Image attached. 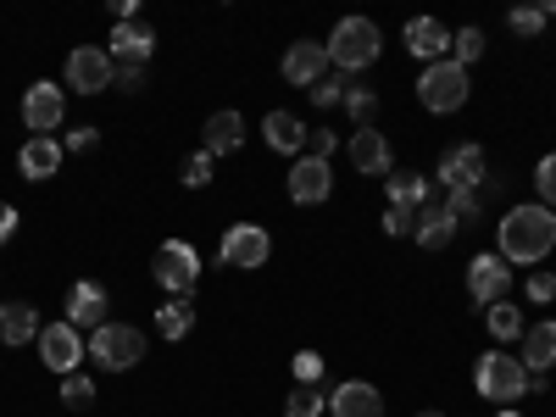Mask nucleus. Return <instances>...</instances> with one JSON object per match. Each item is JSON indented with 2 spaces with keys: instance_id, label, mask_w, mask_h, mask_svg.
Here are the masks:
<instances>
[{
  "instance_id": "obj_1",
  "label": "nucleus",
  "mask_w": 556,
  "mask_h": 417,
  "mask_svg": "<svg viewBox=\"0 0 556 417\" xmlns=\"http://www.w3.org/2000/svg\"><path fill=\"white\" fill-rule=\"evenodd\" d=\"M556 251V212L551 206H540V201H523V206H513L501 223H495V256L506 262V267H534V262H545Z\"/></svg>"
},
{
  "instance_id": "obj_2",
  "label": "nucleus",
  "mask_w": 556,
  "mask_h": 417,
  "mask_svg": "<svg viewBox=\"0 0 556 417\" xmlns=\"http://www.w3.org/2000/svg\"><path fill=\"white\" fill-rule=\"evenodd\" d=\"M379 51H384V34L367 17H340L329 34V67H340V73H367L379 62Z\"/></svg>"
},
{
  "instance_id": "obj_3",
  "label": "nucleus",
  "mask_w": 556,
  "mask_h": 417,
  "mask_svg": "<svg viewBox=\"0 0 556 417\" xmlns=\"http://www.w3.org/2000/svg\"><path fill=\"white\" fill-rule=\"evenodd\" d=\"M84 356L96 362L101 374H128V367H139V356H146V334H139L134 323H101V329L84 340Z\"/></svg>"
},
{
  "instance_id": "obj_4",
  "label": "nucleus",
  "mask_w": 556,
  "mask_h": 417,
  "mask_svg": "<svg viewBox=\"0 0 556 417\" xmlns=\"http://www.w3.org/2000/svg\"><path fill=\"white\" fill-rule=\"evenodd\" d=\"M473 390H479L484 401H495V406L523 401V395H529V367L495 345L490 356H479V362H473Z\"/></svg>"
},
{
  "instance_id": "obj_5",
  "label": "nucleus",
  "mask_w": 556,
  "mask_h": 417,
  "mask_svg": "<svg viewBox=\"0 0 556 417\" xmlns=\"http://www.w3.org/2000/svg\"><path fill=\"white\" fill-rule=\"evenodd\" d=\"M468 96H473L468 67H456L451 56H445V62H429V67H424V78H417V101H424L434 117L462 112V106H468Z\"/></svg>"
},
{
  "instance_id": "obj_6",
  "label": "nucleus",
  "mask_w": 556,
  "mask_h": 417,
  "mask_svg": "<svg viewBox=\"0 0 556 417\" xmlns=\"http://www.w3.org/2000/svg\"><path fill=\"white\" fill-rule=\"evenodd\" d=\"M151 273H156V285H162V290H173V295H195V285H201V251H195L190 240H162Z\"/></svg>"
},
{
  "instance_id": "obj_7",
  "label": "nucleus",
  "mask_w": 556,
  "mask_h": 417,
  "mask_svg": "<svg viewBox=\"0 0 556 417\" xmlns=\"http://www.w3.org/2000/svg\"><path fill=\"white\" fill-rule=\"evenodd\" d=\"M267 256H273V235L262 223H235L217 245V262L235 273H256V267H267Z\"/></svg>"
},
{
  "instance_id": "obj_8",
  "label": "nucleus",
  "mask_w": 556,
  "mask_h": 417,
  "mask_svg": "<svg viewBox=\"0 0 556 417\" xmlns=\"http://www.w3.org/2000/svg\"><path fill=\"white\" fill-rule=\"evenodd\" d=\"M112 78H117V62L106 56V45H73L67 51V89L101 96V89H112Z\"/></svg>"
},
{
  "instance_id": "obj_9",
  "label": "nucleus",
  "mask_w": 556,
  "mask_h": 417,
  "mask_svg": "<svg viewBox=\"0 0 556 417\" xmlns=\"http://www.w3.org/2000/svg\"><path fill=\"white\" fill-rule=\"evenodd\" d=\"M39 362L45 367H51V374L56 379H67V374H78V362H84V334L73 329V323L62 317V323H45V329H39Z\"/></svg>"
},
{
  "instance_id": "obj_10",
  "label": "nucleus",
  "mask_w": 556,
  "mask_h": 417,
  "mask_svg": "<svg viewBox=\"0 0 556 417\" xmlns=\"http://www.w3.org/2000/svg\"><path fill=\"white\" fill-rule=\"evenodd\" d=\"M434 178L445 184V190H484V178H490L484 146H445Z\"/></svg>"
},
{
  "instance_id": "obj_11",
  "label": "nucleus",
  "mask_w": 556,
  "mask_h": 417,
  "mask_svg": "<svg viewBox=\"0 0 556 417\" xmlns=\"http://www.w3.org/2000/svg\"><path fill=\"white\" fill-rule=\"evenodd\" d=\"M151 51H156V28L151 23H112V34H106V56L117 62V67H146L151 62Z\"/></svg>"
},
{
  "instance_id": "obj_12",
  "label": "nucleus",
  "mask_w": 556,
  "mask_h": 417,
  "mask_svg": "<svg viewBox=\"0 0 556 417\" xmlns=\"http://www.w3.org/2000/svg\"><path fill=\"white\" fill-rule=\"evenodd\" d=\"M23 123H28L34 134H56V128L67 123V96H62L51 78L28 84V96H23Z\"/></svg>"
},
{
  "instance_id": "obj_13",
  "label": "nucleus",
  "mask_w": 556,
  "mask_h": 417,
  "mask_svg": "<svg viewBox=\"0 0 556 417\" xmlns=\"http://www.w3.org/2000/svg\"><path fill=\"white\" fill-rule=\"evenodd\" d=\"M62 162H67V146H62L56 134H28V139H23V151H17V173H23L28 184L56 178Z\"/></svg>"
},
{
  "instance_id": "obj_14",
  "label": "nucleus",
  "mask_w": 556,
  "mask_h": 417,
  "mask_svg": "<svg viewBox=\"0 0 556 417\" xmlns=\"http://www.w3.org/2000/svg\"><path fill=\"white\" fill-rule=\"evenodd\" d=\"M506 290H513V267H506L495 251H484V256H473V262H468V295H473L479 306L506 301Z\"/></svg>"
},
{
  "instance_id": "obj_15",
  "label": "nucleus",
  "mask_w": 556,
  "mask_h": 417,
  "mask_svg": "<svg viewBox=\"0 0 556 417\" xmlns=\"http://www.w3.org/2000/svg\"><path fill=\"white\" fill-rule=\"evenodd\" d=\"M345 156H351V167H356L362 178H384V173H395V151H390V139H384L379 128H356V134H351V146H345Z\"/></svg>"
},
{
  "instance_id": "obj_16",
  "label": "nucleus",
  "mask_w": 556,
  "mask_h": 417,
  "mask_svg": "<svg viewBox=\"0 0 556 417\" xmlns=\"http://www.w3.org/2000/svg\"><path fill=\"white\" fill-rule=\"evenodd\" d=\"M329 195H334V173H329V162L295 156V167H290V201H295V206H323Z\"/></svg>"
},
{
  "instance_id": "obj_17",
  "label": "nucleus",
  "mask_w": 556,
  "mask_h": 417,
  "mask_svg": "<svg viewBox=\"0 0 556 417\" xmlns=\"http://www.w3.org/2000/svg\"><path fill=\"white\" fill-rule=\"evenodd\" d=\"M278 73H285V84H295V89H312L323 73H329V45L295 39L290 51H285V62H278Z\"/></svg>"
},
{
  "instance_id": "obj_18",
  "label": "nucleus",
  "mask_w": 556,
  "mask_h": 417,
  "mask_svg": "<svg viewBox=\"0 0 556 417\" xmlns=\"http://www.w3.org/2000/svg\"><path fill=\"white\" fill-rule=\"evenodd\" d=\"M329 417H384V395L367 379H345L329 390Z\"/></svg>"
},
{
  "instance_id": "obj_19",
  "label": "nucleus",
  "mask_w": 556,
  "mask_h": 417,
  "mask_svg": "<svg viewBox=\"0 0 556 417\" xmlns=\"http://www.w3.org/2000/svg\"><path fill=\"white\" fill-rule=\"evenodd\" d=\"M67 323H73V329L84 334H96L101 329V323H106V290L96 285V278H78V285L67 290Z\"/></svg>"
},
{
  "instance_id": "obj_20",
  "label": "nucleus",
  "mask_w": 556,
  "mask_h": 417,
  "mask_svg": "<svg viewBox=\"0 0 556 417\" xmlns=\"http://www.w3.org/2000/svg\"><path fill=\"white\" fill-rule=\"evenodd\" d=\"M406 51L417 62H445L451 56V28L440 17H412L406 23Z\"/></svg>"
},
{
  "instance_id": "obj_21",
  "label": "nucleus",
  "mask_w": 556,
  "mask_h": 417,
  "mask_svg": "<svg viewBox=\"0 0 556 417\" xmlns=\"http://www.w3.org/2000/svg\"><path fill=\"white\" fill-rule=\"evenodd\" d=\"M262 139L273 156H306V123L295 112H267L262 117Z\"/></svg>"
},
{
  "instance_id": "obj_22",
  "label": "nucleus",
  "mask_w": 556,
  "mask_h": 417,
  "mask_svg": "<svg viewBox=\"0 0 556 417\" xmlns=\"http://www.w3.org/2000/svg\"><path fill=\"white\" fill-rule=\"evenodd\" d=\"M245 146V117L240 112H212L201 128V151L206 156H235Z\"/></svg>"
},
{
  "instance_id": "obj_23",
  "label": "nucleus",
  "mask_w": 556,
  "mask_h": 417,
  "mask_svg": "<svg viewBox=\"0 0 556 417\" xmlns=\"http://www.w3.org/2000/svg\"><path fill=\"white\" fill-rule=\"evenodd\" d=\"M39 312L28 306V301H0V345H28V340H39Z\"/></svg>"
},
{
  "instance_id": "obj_24",
  "label": "nucleus",
  "mask_w": 556,
  "mask_h": 417,
  "mask_svg": "<svg viewBox=\"0 0 556 417\" xmlns=\"http://www.w3.org/2000/svg\"><path fill=\"white\" fill-rule=\"evenodd\" d=\"M412 240L424 245V251H445V245L456 240V223H451V212H445L440 201H429L424 212H417V223H412Z\"/></svg>"
},
{
  "instance_id": "obj_25",
  "label": "nucleus",
  "mask_w": 556,
  "mask_h": 417,
  "mask_svg": "<svg viewBox=\"0 0 556 417\" xmlns=\"http://www.w3.org/2000/svg\"><path fill=\"white\" fill-rule=\"evenodd\" d=\"M518 362L529 367V374H551V367H556V323L551 317L523 329V356Z\"/></svg>"
},
{
  "instance_id": "obj_26",
  "label": "nucleus",
  "mask_w": 556,
  "mask_h": 417,
  "mask_svg": "<svg viewBox=\"0 0 556 417\" xmlns=\"http://www.w3.org/2000/svg\"><path fill=\"white\" fill-rule=\"evenodd\" d=\"M429 201H434V184L424 173H390V206L395 212H412L417 217Z\"/></svg>"
},
{
  "instance_id": "obj_27",
  "label": "nucleus",
  "mask_w": 556,
  "mask_h": 417,
  "mask_svg": "<svg viewBox=\"0 0 556 417\" xmlns=\"http://www.w3.org/2000/svg\"><path fill=\"white\" fill-rule=\"evenodd\" d=\"M484 329H490V340L495 345H513V340H523V312L513 306V301H495V306H484Z\"/></svg>"
},
{
  "instance_id": "obj_28",
  "label": "nucleus",
  "mask_w": 556,
  "mask_h": 417,
  "mask_svg": "<svg viewBox=\"0 0 556 417\" xmlns=\"http://www.w3.org/2000/svg\"><path fill=\"white\" fill-rule=\"evenodd\" d=\"M190 329H195V301H190V295H173V301L156 312V334H162V340H184Z\"/></svg>"
},
{
  "instance_id": "obj_29",
  "label": "nucleus",
  "mask_w": 556,
  "mask_h": 417,
  "mask_svg": "<svg viewBox=\"0 0 556 417\" xmlns=\"http://www.w3.org/2000/svg\"><path fill=\"white\" fill-rule=\"evenodd\" d=\"M445 212H451V223L456 228H468V223H479L484 217V190H445V201H440Z\"/></svg>"
},
{
  "instance_id": "obj_30",
  "label": "nucleus",
  "mask_w": 556,
  "mask_h": 417,
  "mask_svg": "<svg viewBox=\"0 0 556 417\" xmlns=\"http://www.w3.org/2000/svg\"><path fill=\"white\" fill-rule=\"evenodd\" d=\"M484 56V28H462V34H451V62L456 67H473Z\"/></svg>"
},
{
  "instance_id": "obj_31",
  "label": "nucleus",
  "mask_w": 556,
  "mask_h": 417,
  "mask_svg": "<svg viewBox=\"0 0 556 417\" xmlns=\"http://www.w3.org/2000/svg\"><path fill=\"white\" fill-rule=\"evenodd\" d=\"M323 406H329V401H323L317 384H295L290 401H285V417H323Z\"/></svg>"
},
{
  "instance_id": "obj_32",
  "label": "nucleus",
  "mask_w": 556,
  "mask_h": 417,
  "mask_svg": "<svg viewBox=\"0 0 556 417\" xmlns=\"http://www.w3.org/2000/svg\"><path fill=\"white\" fill-rule=\"evenodd\" d=\"M345 89H351V84H345L340 73H323V78L306 89V96H312V106H323V112H329V106H345Z\"/></svg>"
},
{
  "instance_id": "obj_33",
  "label": "nucleus",
  "mask_w": 556,
  "mask_h": 417,
  "mask_svg": "<svg viewBox=\"0 0 556 417\" xmlns=\"http://www.w3.org/2000/svg\"><path fill=\"white\" fill-rule=\"evenodd\" d=\"M89 401H96V379H89V374H67L62 379V406L67 412H84Z\"/></svg>"
},
{
  "instance_id": "obj_34",
  "label": "nucleus",
  "mask_w": 556,
  "mask_h": 417,
  "mask_svg": "<svg viewBox=\"0 0 556 417\" xmlns=\"http://www.w3.org/2000/svg\"><path fill=\"white\" fill-rule=\"evenodd\" d=\"M534 195H540V206L556 212V151H545V156L534 162Z\"/></svg>"
},
{
  "instance_id": "obj_35",
  "label": "nucleus",
  "mask_w": 556,
  "mask_h": 417,
  "mask_svg": "<svg viewBox=\"0 0 556 417\" xmlns=\"http://www.w3.org/2000/svg\"><path fill=\"white\" fill-rule=\"evenodd\" d=\"M345 112L356 117V128H374V112H379V96H374V89H345Z\"/></svg>"
},
{
  "instance_id": "obj_36",
  "label": "nucleus",
  "mask_w": 556,
  "mask_h": 417,
  "mask_svg": "<svg viewBox=\"0 0 556 417\" xmlns=\"http://www.w3.org/2000/svg\"><path fill=\"white\" fill-rule=\"evenodd\" d=\"M212 162H217V156H206V151H190V156H184V167H178V178L190 184V190H206V184H212Z\"/></svg>"
},
{
  "instance_id": "obj_37",
  "label": "nucleus",
  "mask_w": 556,
  "mask_h": 417,
  "mask_svg": "<svg viewBox=\"0 0 556 417\" xmlns=\"http://www.w3.org/2000/svg\"><path fill=\"white\" fill-rule=\"evenodd\" d=\"M506 28H513L518 39H534V34H545V12L540 7H518L513 17H506Z\"/></svg>"
},
{
  "instance_id": "obj_38",
  "label": "nucleus",
  "mask_w": 556,
  "mask_h": 417,
  "mask_svg": "<svg viewBox=\"0 0 556 417\" xmlns=\"http://www.w3.org/2000/svg\"><path fill=\"white\" fill-rule=\"evenodd\" d=\"M334 146H340V134H334V128H317V134L306 128V156L329 162V156H334Z\"/></svg>"
},
{
  "instance_id": "obj_39",
  "label": "nucleus",
  "mask_w": 556,
  "mask_h": 417,
  "mask_svg": "<svg viewBox=\"0 0 556 417\" xmlns=\"http://www.w3.org/2000/svg\"><path fill=\"white\" fill-rule=\"evenodd\" d=\"M295 384H323V356L317 351H295Z\"/></svg>"
},
{
  "instance_id": "obj_40",
  "label": "nucleus",
  "mask_w": 556,
  "mask_h": 417,
  "mask_svg": "<svg viewBox=\"0 0 556 417\" xmlns=\"http://www.w3.org/2000/svg\"><path fill=\"white\" fill-rule=\"evenodd\" d=\"M529 301H534V306H551V301H556V273H545V267L529 273Z\"/></svg>"
},
{
  "instance_id": "obj_41",
  "label": "nucleus",
  "mask_w": 556,
  "mask_h": 417,
  "mask_svg": "<svg viewBox=\"0 0 556 417\" xmlns=\"http://www.w3.org/2000/svg\"><path fill=\"white\" fill-rule=\"evenodd\" d=\"M112 89H123V96H139V89H146V67H117Z\"/></svg>"
},
{
  "instance_id": "obj_42",
  "label": "nucleus",
  "mask_w": 556,
  "mask_h": 417,
  "mask_svg": "<svg viewBox=\"0 0 556 417\" xmlns=\"http://www.w3.org/2000/svg\"><path fill=\"white\" fill-rule=\"evenodd\" d=\"M412 223H417L412 212H395V206H390V212H384V235H390V240H406V235H412Z\"/></svg>"
},
{
  "instance_id": "obj_43",
  "label": "nucleus",
  "mask_w": 556,
  "mask_h": 417,
  "mask_svg": "<svg viewBox=\"0 0 556 417\" xmlns=\"http://www.w3.org/2000/svg\"><path fill=\"white\" fill-rule=\"evenodd\" d=\"M17 223H23V217H17V206H12V201H0V245H12Z\"/></svg>"
},
{
  "instance_id": "obj_44",
  "label": "nucleus",
  "mask_w": 556,
  "mask_h": 417,
  "mask_svg": "<svg viewBox=\"0 0 556 417\" xmlns=\"http://www.w3.org/2000/svg\"><path fill=\"white\" fill-rule=\"evenodd\" d=\"M96 139H101V128H73L67 134V151H96Z\"/></svg>"
},
{
  "instance_id": "obj_45",
  "label": "nucleus",
  "mask_w": 556,
  "mask_h": 417,
  "mask_svg": "<svg viewBox=\"0 0 556 417\" xmlns=\"http://www.w3.org/2000/svg\"><path fill=\"white\" fill-rule=\"evenodd\" d=\"M495 417H523V412H513V406H501V412H495Z\"/></svg>"
},
{
  "instance_id": "obj_46",
  "label": "nucleus",
  "mask_w": 556,
  "mask_h": 417,
  "mask_svg": "<svg viewBox=\"0 0 556 417\" xmlns=\"http://www.w3.org/2000/svg\"><path fill=\"white\" fill-rule=\"evenodd\" d=\"M417 417H445V412H417Z\"/></svg>"
}]
</instances>
